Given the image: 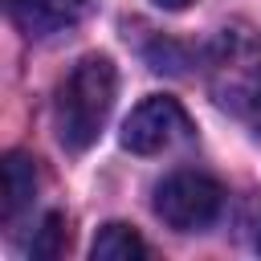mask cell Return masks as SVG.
Returning a JSON list of instances; mask_svg holds the SVG:
<instances>
[{"label": "cell", "mask_w": 261, "mask_h": 261, "mask_svg": "<svg viewBox=\"0 0 261 261\" xmlns=\"http://www.w3.org/2000/svg\"><path fill=\"white\" fill-rule=\"evenodd\" d=\"M114 94H118V69L106 53H86L69 77L57 86V102H53V126L65 151H86L94 147V139L102 135L110 110H114Z\"/></svg>", "instance_id": "6da1fadb"}, {"label": "cell", "mask_w": 261, "mask_h": 261, "mask_svg": "<svg viewBox=\"0 0 261 261\" xmlns=\"http://www.w3.org/2000/svg\"><path fill=\"white\" fill-rule=\"evenodd\" d=\"M204 82L220 110L253 114L261 106V37L232 20L204 49Z\"/></svg>", "instance_id": "7a4b0ae2"}, {"label": "cell", "mask_w": 261, "mask_h": 261, "mask_svg": "<svg viewBox=\"0 0 261 261\" xmlns=\"http://www.w3.org/2000/svg\"><path fill=\"white\" fill-rule=\"evenodd\" d=\"M224 208V188L204 171H171L155 188V216L175 232H204Z\"/></svg>", "instance_id": "3957f363"}, {"label": "cell", "mask_w": 261, "mask_h": 261, "mask_svg": "<svg viewBox=\"0 0 261 261\" xmlns=\"http://www.w3.org/2000/svg\"><path fill=\"white\" fill-rule=\"evenodd\" d=\"M188 135H192V118H188V110H184L175 98H167V94L143 98V102L126 114V122H122V147H126L130 155H163V151H171L175 143H184Z\"/></svg>", "instance_id": "277c9868"}, {"label": "cell", "mask_w": 261, "mask_h": 261, "mask_svg": "<svg viewBox=\"0 0 261 261\" xmlns=\"http://www.w3.org/2000/svg\"><path fill=\"white\" fill-rule=\"evenodd\" d=\"M98 0H4L12 24L29 37V41H49L57 33L77 29Z\"/></svg>", "instance_id": "5b68a950"}, {"label": "cell", "mask_w": 261, "mask_h": 261, "mask_svg": "<svg viewBox=\"0 0 261 261\" xmlns=\"http://www.w3.org/2000/svg\"><path fill=\"white\" fill-rule=\"evenodd\" d=\"M37 196V167L29 155L8 151L4 159V220H16L20 208H29Z\"/></svg>", "instance_id": "8992f818"}, {"label": "cell", "mask_w": 261, "mask_h": 261, "mask_svg": "<svg viewBox=\"0 0 261 261\" xmlns=\"http://www.w3.org/2000/svg\"><path fill=\"white\" fill-rule=\"evenodd\" d=\"M90 257H94V261H139V257H147V241H143L130 224L110 220V224H102V232L94 237Z\"/></svg>", "instance_id": "52a82bcc"}, {"label": "cell", "mask_w": 261, "mask_h": 261, "mask_svg": "<svg viewBox=\"0 0 261 261\" xmlns=\"http://www.w3.org/2000/svg\"><path fill=\"white\" fill-rule=\"evenodd\" d=\"M65 241H69L65 216H61V212H49V216L41 220V228H37V237H33V245H29V253H33V257H57V253L65 249Z\"/></svg>", "instance_id": "ba28073f"}, {"label": "cell", "mask_w": 261, "mask_h": 261, "mask_svg": "<svg viewBox=\"0 0 261 261\" xmlns=\"http://www.w3.org/2000/svg\"><path fill=\"white\" fill-rule=\"evenodd\" d=\"M155 4H159V8H167V12H179V8H188L192 0H155Z\"/></svg>", "instance_id": "9c48e42d"}]
</instances>
